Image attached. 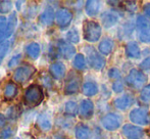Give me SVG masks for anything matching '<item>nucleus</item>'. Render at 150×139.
I'll list each match as a JSON object with an SVG mask.
<instances>
[{
  "label": "nucleus",
  "mask_w": 150,
  "mask_h": 139,
  "mask_svg": "<svg viewBox=\"0 0 150 139\" xmlns=\"http://www.w3.org/2000/svg\"><path fill=\"white\" fill-rule=\"evenodd\" d=\"M24 104L29 107H36L42 104L44 100V92L40 85L32 84L24 93Z\"/></svg>",
  "instance_id": "f257e3e1"
},
{
  "label": "nucleus",
  "mask_w": 150,
  "mask_h": 139,
  "mask_svg": "<svg viewBox=\"0 0 150 139\" xmlns=\"http://www.w3.org/2000/svg\"><path fill=\"white\" fill-rule=\"evenodd\" d=\"M102 34L100 24L92 20H87L83 23V37L87 42L95 43L99 41Z\"/></svg>",
  "instance_id": "f03ea898"
},
{
  "label": "nucleus",
  "mask_w": 150,
  "mask_h": 139,
  "mask_svg": "<svg viewBox=\"0 0 150 139\" xmlns=\"http://www.w3.org/2000/svg\"><path fill=\"white\" fill-rule=\"evenodd\" d=\"M82 77L78 72L69 71L64 81V94L65 95H75L80 91L82 87Z\"/></svg>",
  "instance_id": "7ed1b4c3"
},
{
  "label": "nucleus",
  "mask_w": 150,
  "mask_h": 139,
  "mask_svg": "<svg viewBox=\"0 0 150 139\" xmlns=\"http://www.w3.org/2000/svg\"><path fill=\"white\" fill-rule=\"evenodd\" d=\"M35 73V67L25 62L14 70L13 75H12V81L16 82V84H25L33 77Z\"/></svg>",
  "instance_id": "20e7f679"
},
{
  "label": "nucleus",
  "mask_w": 150,
  "mask_h": 139,
  "mask_svg": "<svg viewBox=\"0 0 150 139\" xmlns=\"http://www.w3.org/2000/svg\"><path fill=\"white\" fill-rule=\"evenodd\" d=\"M147 82V76L142 71L137 69H133L130 71L128 76L126 77V83L128 86L134 89H141L145 87Z\"/></svg>",
  "instance_id": "39448f33"
},
{
  "label": "nucleus",
  "mask_w": 150,
  "mask_h": 139,
  "mask_svg": "<svg viewBox=\"0 0 150 139\" xmlns=\"http://www.w3.org/2000/svg\"><path fill=\"white\" fill-rule=\"evenodd\" d=\"M85 52H86V60L87 62L89 64V66L95 71H100L105 67L106 64V60L105 58L101 55L99 52H97L91 46H87L85 48Z\"/></svg>",
  "instance_id": "423d86ee"
},
{
  "label": "nucleus",
  "mask_w": 150,
  "mask_h": 139,
  "mask_svg": "<svg viewBox=\"0 0 150 139\" xmlns=\"http://www.w3.org/2000/svg\"><path fill=\"white\" fill-rule=\"evenodd\" d=\"M129 119L133 124H136L138 126H148L150 125V115L146 109H133L129 113Z\"/></svg>",
  "instance_id": "0eeeda50"
},
{
  "label": "nucleus",
  "mask_w": 150,
  "mask_h": 139,
  "mask_svg": "<svg viewBox=\"0 0 150 139\" xmlns=\"http://www.w3.org/2000/svg\"><path fill=\"white\" fill-rule=\"evenodd\" d=\"M73 18V11L67 7H59L55 11V24L62 30L71 25Z\"/></svg>",
  "instance_id": "6e6552de"
},
{
  "label": "nucleus",
  "mask_w": 150,
  "mask_h": 139,
  "mask_svg": "<svg viewBox=\"0 0 150 139\" xmlns=\"http://www.w3.org/2000/svg\"><path fill=\"white\" fill-rule=\"evenodd\" d=\"M55 46L57 49L58 56L60 57L64 60H71V57L76 56V47L67 40L58 39L55 43Z\"/></svg>",
  "instance_id": "1a4fd4ad"
},
{
  "label": "nucleus",
  "mask_w": 150,
  "mask_h": 139,
  "mask_svg": "<svg viewBox=\"0 0 150 139\" xmlns=\"http://www.w3.org/2000/svg\"><path fill=\"white\" fill-rule=\"evenodd\" d=\"M101 125L107 131H115L122 125V118L115 113H106L101 119Z\"/></svg>",
  "instance_id": "9d476101"
},
{
  "label": "nucleus",
  "mask_w": 150,
  "mask_h": 139,
  "mask_svg": "<svg viewBox=\"0 0 150 139\" xmlns=\"http://www.w3.org/2000/svg\"><path fill=\"white\" fill-rule=\"evenodd\" d=\"M122 131L127 139H142L144 137V130L133 124H125Z\"/></svg>",
  "instance_id": "9b49d317"
},
{
  "label": "nucleus",
  "mask_w": 150,
  "mask_h": 139,
  "mask_svg": "<svg viewBox=\"0 0 150 139\" xmlns=\"http://www.w3.org/2000/svg\"><path fill=\"white\" fill-rule=\"evenodd\" d=\"M38 22L42 26L50 27L55 22V10L50 5L46 6L44 10L38 16Z\"/></svg>",
  "instance_id": "f8f14e48"
},
{
  "label": "nucleus",
  "mask_w": 150,
  "mask_h": 139,
  "mask_svg": "<svg viewBox=\"0 0 150 139\" xmlns=\"http://www.w3.org/2000/svg\"><path fill=\"white\" fill-rule=\"evenodd\" d=\"M49 74L53 80H61L65 77L67 74V67L61 62H54L49 66Z\"/></svg>",
  "instance_id": "ddd939ff"
},
{
  "label": "nucleus",
  "mask_w": 150,
  "mask_h": 139,
  "mask_svg": "<svg viewBox=\"0 0 150 139\" xmlns=\"http://www.w3.org/2000/svg\"><path fill=\"white\" fill-rule=\"evenodd\" d=\"M94 113V104L90 99H83L79 105V115L82 119H90Z\"/></svg>",
  "instance_id": "4468645a"
},
{
  "label": "nucleus",
  "mask_w": 150,
  "mask_h": 139,
  "mask_svg": "<svg viewBox=\"0 0 150 139\" xmlns=\"http://www.w3.org/2000/svg\"><path fill=\"white\" fill-rule=\"evenodd\" d=\"M18 86L16 82L9 81L6 83L3 89V97L7 101H11L18 96Z\"/></svg>",
  "instance_id": "2eb2a0df"
},
{
  "label": "nucleus",
  "mask_w": 150,
  "mask_h": 139,
  "mask_svg": "<svg viewBox=\"0 0 150 139\" xmlns=\"http://www.w3.org/2000/svg\"><path fill=\"white\" fill-rule=\"evenodd\" d=\"M37 125L40 130L44 132H48L52 129V120L47 113H41L37 117Z\"/></svg>",
  "instance_id": "dca6fc26"
},
{
  "label": "nucleus",
  "mask_w": 150,
  "mask_h": 139,
  "mask_svg": "<svg viewBox=\"0 0 150 139\" xmlns=\"http://www.w3.org/2000/svg\"><path fill=\"white\" fill-rule=\"evenodd\" d=\"M100 21H101V24L103 25V27L108 29L117 25V23L119 22V16L115 12L104 11L103 13H101Z\"/></svg>",
  "instance_id": "f3484780"
},
{
  "label": "nucleus",
  "mask_w": 150,
  "mask_h": 139,
  "mask_svg": "<svg viewBox=\"0 0 150 139\" xmlns=\"http://www.w3.org/2000/svg\"><path fill=\"white\" fill-rule=\"evenodd\" d=\"M40 52H41V47L37 42H30L25 47V54L32 60H38L40 56Z\"/></svg>",
  "instance_id": "a211bd4d"
},
{
  "label": "nucleus",
  "mask_w": 150,
  "mask_h": 139,
  "mask_svg": "<svg viewBox=\"0 0 150 139\" xmlns=\"http://www.w3.org/2000/svg\"><path fill=\"white\" fill-rule=\"evenodd\" d=\"M133 102H134V98L130 94H125V95L115 99L113 104H115V106L117 109H120V111H126V109H128L133 104Z\"/></svg>",
  "instance_id": "6ab92c4d"
},
{
  "label": "nucleus",
  "mask_w": 150,
  "mask_h": 139,
  "mask_svg": "<svg viewBox=\"0 0 150 139\" xmlns=\"http://www.w3.org/2000/svg\"><path fill=\"white\" fill-rule=\"evenodd\" d=\"M115 48V42L110 38H105V39L101 40L98 44V51L102 55H109L111 52L113 51Z\"/></svg>",
  "instance_id": "aec40b11"
},
{
  "label": "nucleus",
  "mask_w": 150,
  "mask_h": 139,
  "mask_svg": "<svg viewBox=\"0 0 150 139\" xmlns=\"http://www.w3.org/2000/svg\"><path fill=\"white\" fill-rule=\"evenodd\" d=\"M126 54L128 57L133 60H138L141 56V50L138 43L135 41H130L126 45Z\"/></svg>",
  "instance_id": "412c9836"
},
{
  "label": "nucleus",
  "mask_w": 150,
  "mask_h": 139,
  "mask_svg": "<svg viewBox=\"0 0 150 139\" xmlns=\"http://www.w3.org/2000/svg\"><path fill=\"white\" fill-rule=\"evenodd\" d=\"M18 26V13L16 11L11 12L7 18V28H6L5 40H8L12 36Z\"/></svg>",
  "instance_id": "4be33fe9"
},
{
  "label": "nucleus",
  "mask_w": 150,
  "mask_h": 139,
  "mask_svg": "<svg viewBox=\"0 0 150 139\" xmlns=\"http://www.w3.org/2000/svg\"><path fill=\"white\" fill-rule=\"evenodd\" d=\"M75 136L76 139H90L91 130L86 124L79 123L75 127Z\"/></svg>",
  "instance_id": "5701e85b"
},
{
  "label": "nucleus",
  "mask_w": 150,
  "mask_h": 139,
  "mask_svg": "<svg viewBox=\"0 0 150 139\" xmlns=\"http://www.w3.org/2000/svg\"><path fill=\"white\" fill-rule=\"evenodd\" d=\"M101 8V2L96 0H88L85 3V11L89 16H96Z\"/></svg>",
  "instance_id": "b1692460"
},
{
  "label": "nucleus",
  "mask_w": 150,
  "mask_h": 139,
  "mask_svg": "<svg viewBox=\"0 0 150 139\" xmlns=\"http://www.w3.org/2000/svg\"><path fill=\"white\" fill-rule=\"evenodd\" d=\"M99 91L98 85L93 81H87L82 85V92L87 97H93Z\"/></svg>",
  "instance_id": "393cba45"
},
{
  "label": "nucleus",
  "mask_w": 150,
  "mask_h": 139,
  "mask_svg": "<svg viewBox=\"0 0 150 139\" xmlns=\"http://www.w3.org/2000/svg\"><path fill=\"white\" fill-rule=\"evenodd\" d=\"M136 27L139 32H148L150 31V18L139 14L136 18Z\"/></svg>",
  "instance_id": "a878e982"
},
{
  "label": "nucleus",
  "mask_w": 150,
  "mask_h": 139,
  "mask_svg": "<svg viewBox=\"0 0 150 139\" xmlns=\"http://www.w3.org/2000/svg\"><path fill=\"white\" fill-rule=\"evenodd\" d=\"M22 113H23L22 106H21L20 104H14L7 109V111H6V118H7V120L16 121V120L22 116Z\"/></svg>",
  "instance_id": "bb28decb"
},
{
  "label": "nucleus",
  "mask_w": 150,
  "mask_h": 139,
  "mask_svg": "<svg viewBox=\"0 0 150 139\" xmlns=\"http://www.w3.org/2000/svg\"><path fill=\"white\" fill-rule=\"evenodd\" d=\"M64 113L69 117H76L79 113V106L74 100H69L64 104Z\"/></svg>",
  "instance_id": "cd10ccee"
},
{
  "label": "nucleus",
  "mask_w": 150,
  "mask_h": 139,
  "mask_svg": "<svg viewBox=\"0 0 150 139\" xmlns=\"http://www.w3.org/2000/svg\"><path fill=\"white\" fill-rule=\"evenodd\" d=\"M73 66L74 68L78 71H83V70L86 69V66H87V60H86L85 56L82 53H78L76 54V56L73 60Z\"/></svg>",
  "instance_id": "c85d7f7f"
},
{
  "label": "nucleus",
  "mask_w": 150,
  "mask_h": 139,
  "mask_svg": "<svg viewBox=\"0 0 150 139\" xmlns=\"http://www.w3.org/2000/svg\"><path fill=\"white\" fill-rule=\"evenodd\" d=\"M16 133V128L13 126H5L0 130V139H10Z\"/></svg>",
  "instance_id": "c756f323"
},
{
  "label": "nucleus",
  "mask_w": 150,
  "mask_h": 139,
  "mask_svg": "<svg viewBox=\"0 0 150 139\" xmlns=\"http://www.w3.org/2000/svg\"><path fill=\"white\" fill-rule=\"evenodd\" d=\"M40 81H41L42 85L47 89H51L53 87V78L50 76V74H47L45 72H42L40 74Z\"/></svg>",
  "instance_id": "7c9ffc66"
},
{
  "label": "nucleus",
  "mask_w": 150,
  "mask_h": 139,
  "mask_svg": "<svg viewBox=\"0 0 150 139\" xmlns=\"http://www.w3.org/2000/svg\"><path fill=\"white\" fill-rule=\"evenodd\" d=\"M10 46H11V42L9 40H6V41H3L0 43V66L3 62L6 54L9 51Z\"/></svg>",
  "instance_id": "2f4dec72"
},
{
  "label": "nucleus",
  "mask_w": 150,
  "mask_h": 139,
  "mask_svg": "<svg viewBox=\"0 0 150 139\" xmlns=\"http://www.w3.org/2000/svg\"><path fill=\"white\" fill-rule=\"evenodd\" d=\"M67 41L71 44H78L80 42V34L76 28H73L67 33Z\"/></svg>",
  "instance_id": "473e14b6"
},
{
  "label": "nucleus",
  "mask_w": 150,
  "mask_h": 139,
  "mask_svg": "<svg viewBox=\"0 0 150 139\" xmlns=\"http://www.w3.org/2000/svg\"><path fill=\"white\" fill-rule=\"evenodd\" d=\"M134 32V25H132L131 23H127V24L122 25V27L120 29L119 35L120 38H127Z\"/></svg>",
  "instance_id": "72a5a7b5"
},
{
  "label": "nucleus",
  "mask_w": 150,
  "mask_h": 139,
  "mask_svg": "<svg viewBox=\"0 0 150 139\" xmlns=\"http://www.w3.org/2000/svg\"><path fill=\"white\" fill-rule=\"evenodd\" d=\"M6 28H7V18L4 16H0V43L6 41Z\"/></svg>",
  "instance_id": "f704fd0d"
},
{
  "label": "nucleus",
  "mask_w": 150,
  "mask_h": 139,
  "mask_svg": "<svg viewBox=\"0 0 150 139\" xmlns=\"http://www.w3.org/2000/svg\"><path fill=\"white\" fill-rule=\"evenodd\" d=\"M12 2L11 1H6V0H2L0 1V16H4V14L10 13L12 10Z\"/></svg>",
  "instance_id": "c9c22d12"
},
{
  "label": "nucleus",
  "mask_w": 150,
  "mask_h": 139,
  "mask_svg": "<svg viewBox=\"0 0 150 139\" xmlns=\"http://www.w3.org/2000/svg\"><path fill=\"white\" fill-rule=\"evenodd\" d=\"M140 99L143 102H150V84L146 85L140 93Z\"/></svg>",
  "instance_id": "e433bc0d"
},
{
  "label": "nucleus",
  "mask_w": 150,
  "mask_h": 139,
  "mask_svg": "<svg viewBox=\"0 0 150 139\" xmlns=\"http://www.w3.org/2000/svg\"><path fill=\"white\" fill-rule=\"evenodd\" d=\"M22 57H23V55L21 53H18V54H16V55H13L9 60H8L7 67H8V68H10V69L14 68V67L18 66V65L21 62V60H22Z\"/></svg>",
  "instance_id": "4c0bfd02"
},
{
  "label": "nucleus",
  "mask_w": 150,
  "mask_h": 139,
  "mask_svg": "<svg viewBox=\"0 0 150 139\" xmlns=\"http://www.w3.org/2000/svg\"><path fill=\"white\" fill-rule=\"evenodd\" d=\"M108 77L110 79H113V80H120V77H122V74H120V70L117 69V68H111L110 70L108 71Z\"/></svg>",
  "instance_id": "58836bf2"
},
{
  "label": "nucleus",
  "mask_w": 150,
  "mask_h": 139,
  "mask_svg": "<svg viewBox=\"0 0 150 139\" xmlns=\"http://www.w3.org/2000/svg\"><path fill=\"white\" fill-rule=\"evenodd\" d=\"M124 83L122 80H117L112 83V90L115 93H122L124 91Z\"/></svg>",
  "instance_id": "ea45409f"
},
{
  "label": "nucleus",
  "mask_w": 150,
  "mask_h": 139,
  "mask_svg": "<svg viewBox=\"0 0 150 139\" xmlns=\"http://www.w3.org/2000/svg\"><path fill=\"white\" fill-rule=\"evenodd\" d=\"M138 38L143 43H150V31H148V32H139Z\"/></svg>",
  "instance_id": "a19ab883"
},
{
  "label": "nucleus",
  "mask_w": 150,
  "mask_h": 139,
  "mask_svg": "<svg viewBox=\"0 0 150 139\" xmlns=\"http://www.w3.org/2000/svg\"><path fill=\"white\" fill-rule=\"evenodd\" d=\"M140 69L142 71H150V56L146 57L140 64Z\"/></svg>",
  "instance_id": "79ce46f5"
},
{
  "label": "nucleus",
  "mask_w": 150,
  "mask_h": 139,
  "mask_svg": "<svg viewBox=\"0 0 150 139\" xmlns=\"http://www.w3.org/2000/svg\"><path fill=\"white\" fill-rule=\"evenodd\" d=\"M6 122H7V118L5 115L0 113V129H3L6 126Z\"/></svg>",
  "instance_id": "37998d69"
},
{
  "label": "nucleus",
  "mask_w": 150,
  "mask_h": 139,
  "mask_svg": "<svg viewBox=\"0 0 150 139\" xmlns=\"http://www.w3.org/2000/svg\"><path fill=\"white\" fill-rule=\"evenodd\" d=\"M143 12L145 13V16L150 18V2L149 3H146L143 7Z\"/></svg>",
  "instance_id": "c03bdc74"
},
{
  "label": "nucleus",
  "mask_w": 150,
  "mask_h": 139,
  "mask_svg": "<svg viewBox=\"0 0 150 139\" xmlns=\"http://www.w3.org/2000/svg\"><path fill=\"white\" fill-rule=\"evenodd\" d=\"M51 139H67V138L63 135H61V134H53Z\"/></svg>",
  "instance_id": "a18cd8bd"
},
{
  "label": "nucleus",
  "mask_w": 150,
  "mask_h": 139,
  "mask_svg": "<svg viewBox=\"0 0 150 139\" xmlns=\"http://www.w3.org/2000/svg\"><path fill=\"white\" fill-rule=\"evenodd\" d=\"M95 139H103V138H102V136H100V135H97L96 137H95Z\"/></svg>",
  "instance_id": "49530a36"
},
{
  "label": "nucleus",
  "mask_w": 150,
  "mask_h": 139,
  "mask_svg": "<svg viewBox=\"0 0 150 139\" xmlns=\"http://www.w3.org/2000/svg\"><path fill=\"white\" fill-rule=\"evenodd\" d=\"M13 139H20V138H18V137H16V138H13Z\"/></svg>",
  "instance_id": "de8ad7c7"
}]
</instances>
